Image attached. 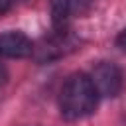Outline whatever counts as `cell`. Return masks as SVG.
<instances>
[{
	"label": "cell",
	"mask_w": 126,
	"mask_h": 126,
	"mask_svg": "<svg viewBox=\"0 0 126 126\" xmlns=\"http://www.w3.org/2000/svg\"><path fill=\"white\" fill-rule=\"evenodd\" d=\"M98 94L85 73H73L61 87L59 110L65 120H81L94 112Z\"/></svg>",
	"instance_id": "obj_1"
},
{
	"label": "cell",
	"mask_w": 126,
	"mask_h": 126,
	"mask_svg": "<svg viewBox=\"0 0 126 126\" xmlns=\"http://www.w3.org/2000/svg\"><path fill=\"white\" fill-rule=\"evenodd\" d=\"M89 79H91V83H93V87H94L98 96L114 98L124 89V75H122L120 67L114 65V63H108V61L98 63L91 71Z\"/></svg>",
	"instance_id": "obj_2"
},
{
	"label": "cell",
	"mask_w": 126,
	"mask_h": 126,
	"mask_svg": "<svg viewBox=\"0 0 126 126\" xmlns=\"http://www.w3.org/2000/svg\"><path fill=\"white\" fill-rule=\"evenodd\" d=\"M33 53L32 39L22 32H6L0 35V55L8 59H24Z\"/></svg>",
	"instance_id": "obj_3"
},
{
	"label": "cell",
	"mask_w": 126,
	"mask_h": 126,
	"mask_svg": "<svg viewBox=\"0 0 126 126\" xmlns=\"http://www.w3.org/2000/svg\"><path fill=\"white\" fill-rule=\"evenodd\" d=\"M71 0H51V24L55 30H61L69 18Z\"/></svg>",
	"instance_id": "obj_4"
},
{
	"label": "cell",
	"mask_w": 126,
	"mask_h": 126,
	"mask_svg": "<svg viewBox=\"0 0 126 126\" xmlns=\"http://www.w3.org/2000/svg\"><path fill=\"white\" fill-rule=\"evenodd\" d=\"M116 47H120L124 53H126V30H122L116 37Z\"/></svg>",
	"instance_id": "obj_5"
},
{
	"label": "cell",
	"mask_w": 126,
	"mask_h": 126,
	"mask_svg": "<svg viewBox=\"0 0 126 126\" xmlns=\"http://www.w3.org/2000/svg\"><path fill=\"white\" fill-rule=\"evenodd\" d=\"M16 0H0V14H6L12 6H14Z\"/></svg>",
	"instance_id": "obj_6"
}]
</instances>
